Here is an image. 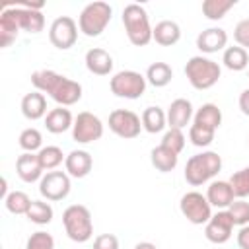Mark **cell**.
<instances>
[{"mask_svg": "<svg viewBox=\"0 0 249 249\" xmlns=\"http://www.w3.org/2000/svg\"><path fill=\"white\" fill-rule=\"evenodd\" d=\"M142 128L150 134H156V132H161L165 126H167V117H165V111L158 105H150L142 111Z\"/></svg>", "mask_w": 249, "mask_h": 249, "instance_id": "obj_26", "label": "cell"}, {"mask_svg": "<svg viewBox=\"0 0 249 249\" xmlns=\"http://www.w3.org/2000/svg\"><path fill=\"white\" fill-rule=\"evenodd\" d=\"M146 76L134 70H121L109 80L111 93L123 99H138L146 91Z\"/></svg>", "mask_w": 249, "mask_h": 249, "instance_id": "obj_8", "label": "cell"}, {"mask_svg": "<svg viewBox=\"0 0 249 249\" xmlns=\"http://www.w3.org/2000/svg\"><path fill=\"white\" fill-rule=\"evenodd\" d=\"M185 76L195 89H210L222 76V68L208 56H191L185 64Z\"/></svg>", "mask_w": 249, "mask_h": 249, "instance_id": "obj_5", "label": "cell"}, {"mask_svg": "<svg viewBox=\"0 0 249 249\" xmlns=\"http://www.w3.org/2000/svg\"><path fill=\"white\" fill-rule=\"evenodd\" d=\"M181 39V27L173 19H161L156 23L152 31V41H156L161 47H173Z\"/></svg>", "mask_w": 249, "mask_h": 249, "instance_id": "obj_22", "label": "cell"}, {"mask_svg": "<svg viewBox=\"0 0 249 249\" xmlns=\"http://www.w3.org/2000/svg\"><path fill=\"white\" fill-rule=\"evenodd\" d=\"M134 249H158V247L154 243H150V241H140V243L134 245Z\"/></svg>", "mask_w": 249, "mask_h": 249, "instance_id": "obj_43", "label": "cell"}, {"mask_svg": "<svg viewBox=\"0 0 249 249\" xmlns=\"http://www.w3.org/2000/svg\"><path fill=\"white\" fill-rule=\"evenodd\" d=\"M93 249H119V239L115 233H101L93 239Z\"/></svg>", "mask_w": 249, "mask_h": 249, "instance_id": "obj_40", "label": "cell"}, {"mask_svg": "<svg viewBox=\"0 0 249 249\" xmlns=\"http://www.w3.org/2000/svg\"><path fill=\"white\" fill-rule=\"evenodd\" d=\"M84 62H86V68L91 74H95V76H107V74H111L113 72V64H115L113 62V56L105 49H99V47L89 49L86 53Z\"/></svg>", "mask_w": 249, "mask_h": 249, "instance_id": "obj_19", "label": "cell"}, {"mask_svg": "<svg viewBox=\"0 0 249 249\" xmlns=\"http://www.w3.org/2000/svg\"><path fill=\"white\" fill-rule=\"evenodd\" d=\"M70 175L66 171H47L39 181V193L47 200H62L70 193Z\"/></svg>", "mask_w": 249, "mask_h": 249, "instance_id": "obj_13", "label": "cell"}, {"mask_svg": "<svg viewBox=\"0 0 249 249\" xmlns=\"http://www.w3.org/2000/svg\"><path fill=\"white\" fill-rule=\"evenodd\" d=\"M62 224H64L66 235L76 243H86L93 235L91 212L84 204H70L62 212Z\"/></svg>", "mask_w": 249, "mask_h": 249, "instance_id": "obj_6", "label": "cell"}, {"mask_svg": "<svg viewBox=\"0 0 249 249\" xmlns=\"http://www.w3.org/2000/svg\"><path fill=\"white\" fill-rule=\"evenodd\" d=\"M113 8L107 2H89L78 16V29L86 37H99L109 25Z\"/></svg>", "mask_w": 249, "mask_h": 249, "instance_id": "obj_7", "label": "cell"}, {"mask_svg": "<svg viewBox=\"0 0 249 249\" xmlns=\"http://www.w3.org/2000/svg\"><path fill=\"white\" fill-rule=\"evenodd\" d=\"M228 212H230V216H231V220H233L235 226H241V228L243 226H249V202L247 200H243V198L233 200L230 204Z\"/></svg>", "mask_w": 249, "mask_h": 249, "instance_id": "obj_36", "label": "cell"}, {"mask_svg": "<svg viewBox=\"0 0 249 249\" xmlns=\"http://www.w3.org/2000/svg\"><path fill=\"white\" fill-rule=\"evenodd\" d=\"M31 84L37 91L49 93L60 107H70L82 99V86L54 70H35L31 74Z\"/></svg>", "mask_w": 249, "mask_h": 249, "instance_id": "obj_2", "label": "cell"}, {"mask_svg": "<svg viewBox=\"0 0 249 249\" xmlns=\"http://www.w3.org/2000/svg\"><path fill=\"white\" fill-rule=\"evenodd\" d=\"M226 45H228V33L222 27H208L196 35V49L204 54L218 53L226 49Z\"/></svg>", "mask_w": 249, "mask_h": 249, "instance_id": "obj_16", "label": "cell"}, {"mask_svg": "<svg viewBox=\"0 0 249 249\" xmlns=\"http://www.w3.org/2000/svg\"><path fill=\"white\" fill-rule=\"evenodd\" d=\"M123 25L128 41L134 47H146L152 41L154 27L150 25L148 12L140 4H128L123 10Z\"/></svg>", "mask_w": 249, "mask_h": 249, "instance_id": "obj_4", "label": "cell"}, {"mask_svg": "<svg viewBox=\"0 0 249 249\" xmlns=\"http://www.w3.org/2000/svg\"><path fill=\"white\" fill-rule=\"evenodd\" d=\"M160 144L169 148V150H173L175 154H181L183 148H185V134L179 128H169V130H165V134H163Z\"/></svg>", "mask_w": 249, "mask_h": 249, "instance_id": "obj_37", "label": "cell"}, {"mask_svg": "<svg viewBox=\"0 0 249 249\" xmlns=\"http://www.w3.org/2000/svg\"><path fill=\"white\" fill-rule=\"evenodd\" d=\"M233 220L230 216L228 210H220L216 214H212V218L206 222L204 226V235L210 243H216V245H222L226 243L230 237H231V231H233Z\"/></svg>", "mask_w": 249, "mask_h": 249, "instance_id": "obj_14", "label": "cell"}, {"mask_svg": "<svg viewBox=\"0 0 249 249\" xmlns=\"http://www.w3.org/2000/svg\"><path fill=\"white\" fill-rule=\"evenodd\" d=\"M173 78V68L167 62H152L146 70V82L154 88H165Z\"/></svg>", "mask_w": 249, "mask_h": 249, "instance_id": "obj_28", "label": "cell"}, {"mask_svg": "<svg viewBox=\"0 0 249 249\" xmlns=\"http://www.w3.org/2000/svg\"><path fill=\"white\" fill-rule=\"evenodd\" d=\"M222 62L228 70L231 72H241L249 66V53L241 47H226L224 54H222Z\"/></svg>", "mask_w": 249, "mask_h": 249, "instance_id": "obj_27", "label": "cell"}, {"mask_svg": "<svg viewBox=\"0 0 249 249\" xmlns=\"http://www.w3.org/2000/svg\"><path fill=\"white\" fill-rule=\"evenodd\" d=\"M206 198L210 206L224 210V208H230V204L235 200V195L230 181H212L206 189Z\"/></svg>", "mask_w": 249, "mask_h": 249, "instance_id": "obj_20", "label": "cell"}, {"mask_svg": "<svg viewBox=\"0 0 249 249\" xmlns=\"http://www.w3.org/2000/svg\"><path fill=\"white\" fill-rule=\"evenodd\" d=\"M25 249H54V239L51 233L39 230V231H33L25 243Z\"/></svg>", "mask_w": 249, "mask_h": 249, "instance_id": "obj_38", "label": "cell"}, {"mask_svg": "<svg viewBox=\"0 0 249 249\" xmlns=\"http://www.w3.org/2000/svg\"><path fill=\"white\" fill-rule=\"evenodd\" d=\"M233 39H235L237 47H241L245 51L249 49V18H245V19H241V21L235 23V27H233Z\"/></svg>", "mask_w": 249, "mask_h": 249, "instance_id": "obj_39", "label": "cell"}, {"mask_svg": "<svg viewBox=\"0 0 249 249\" xmlns=\"http://www.w3.org/2000/svg\"><path fill=\"white\" fill-rule=\"evenodd\" d=\"M72 124H74V117H72L70 109L60 107V105L51 109L45 117V128L53 134H62L68 128H72Z\"/></svg>", "mask_w": 249, "mask_h": 249, "instance_id": "obj_23", "label": "cell"}, {"mask_svg": "<svg viewBox=\"0 0 249 249\" xmlns=\"http://www.w3.org/2000/svg\"><path fill=\"white\" fill-rule=\"evenodd\" d=\"M64 167L70 177L84 179L86 175H89V171L93 167V158L86 150H72L64 160Z\"/></svg>", "mask_w": 249, "mask_h": 249, "instance_id": "obj_18", "label": "cell"}, {"mask_svg": "<svg viewBox=\"0 0 249 249\" xmlns=\"http://www.w3.org/2000/svg\"><path fill=\"white\" fill-rule=\"evenodd\" d=\"M43 165L39 161V156L33 152H23L16 160V173L23 183H35L43 177Z\"/></svg>", "mask_w": 249, "mask_h": 249, "instance_id": "obj_15", "label": "cell"}, {"mask_svg": "<svg viewBox=\"0 0 249 249\" xmlns=\"http://www.w3.org/2000/svg\"><path fill=\"white\" fill-rule=\"evenodd\" d=\"M43 27L45 16L41 10L27 8L21 2L16 6H6L0 14V47H10L18 39L19 29L27 33H41Z\"/></svg>", "mask_w": 249, "mask_h": 249, "instance_id": "obj_1", "label": "cell"}, {"mask_svg": "<svg viewBox=\"0 0 249 249\" xmlns=\"http://www.w3.org/2000/svg\"><path fill=\"white\" fill-rule=\"evenodd\" d=\"M37 156H39V161L45 171H54L66 160V156L62 154V150L58 146H43L37 152Z\"/></svg>", "mask_w": 249, "mask_h": 249, "instance_id": "obj_31", "label": "cell"}, {"mask_svg": "<svg viewBox=\"0 0 249 249\" xmlns=\"http://www.w3.org/2000/svg\"><path fill=\"white\" fill-rule=\"evenodd\" d=\"M237 103H239L241 113L249 117V88H247V89H243V91L239 93V101H237Z\"/></svg>", "mask_w": 249, "mask_h": 249, "instance_id": "obj_42", "label": "cell"}, {"mask_svg": "<svg viewBox=\"0 0 249 249\" xmlns=\"http://www.w3.org/2000/svg\"><path fill=\"white\" fill-rule=\"evenodd\" d=\"M31 202H33V200H31L23 191H12V193L4 198V206H6V210L12 212V214H27Z\"/></svg>", "mask_w": 249, "mask_h": 249, "instance_id": "obj_32", "label": "cell"}, {"mask_svg": "<svg viewBox=\"0 0 249 249\" xmlns=\"http://www.w3.org/2000/svg\"><path fill=\"white\" fill-rule=\"evenodd\" d=\"M179 210L181 214L195 226H206V222L212 218V206L206 198V195L198 191H189L181 196L179 200Z\"/></svg>", "mask_w": 249, "mask_h": 249, "instance_id": "obj_9", "label": "cell"}, {"mask_svg": "<svg viewBox=\"0 0 249 249\" xmlns=\"http://www.w3.org/2000/svg\"><path fill=\"white\" fill-rule=\"evenodd\" d=\"M150 161H152V165L158 169V171H161V173H169V171H173L175 167H177V163H179V154H175L173 150H169V148H165V146H156L152 152H150Z\"/></svg>", "mask_w": 249, "mask_h": 249, "instance_id": "obj_24", "label": "cell"}, {"mask_svg": "<svg viewBox=\"0 0 249 249\" xmlns=\"http://www.w3.org/2000/svg\"><path fill=\"white\" fill-rule=\"evenodd\" d=\"M237 245L239 249H249V226H243L237 233Z\"/></svg>", "mask_w": 249, "mask_h": 249, "instance_id": "obj_41", "label": "cell"}, {"mask_svg": "<svg viewBox=\"0 0 249 249\" xmlns=\"http://www.w3.org/2000/svg\"><path fill=\"white\" fill-rule=\"evenodd\" d=\"M165 117H167V126L169 128L183 130L191 123V119L195 117L193 115V103L189 99H185V97H177V99H173L169 103Z\"/></svg>", "mask_w": 249, "mask_h": 249, "instance_id": "obj_17", "label": "cell"}, {"mask_svg": "<svg viewBox=\"0 0 249 249\" xmlns=\"http://www.w3.org/2000/svg\"><path fill=\"white\" fill-rule=\"evenodd\" d=\"M214 134H216V130L204 128V126L195 124V123L189 126V140H191L196 148H206V146H210L212 140H214Z\"/></svg>", "mask_w": 249, "mask_h": 249, "instance_id": "obj_34", "label": "cell"}, {"mask_svg": "<svg viewBox=\"0 0 249 249\" xmlns=\"http://www.w3.org/2000/svg\"><path fill=\"white\" fill-rule=\"evenodd\" d=\"M235 4H237V0H204V2H202V14H204L206 19L218 21V19H222Z\"/></svg>", "mask_w": 249, "mask_h": 249, "instance_id": "obj_29", "label": "cell"}, {"mask_svg": "<svg viewBox=\"0 0 249 249\" xmlns=\"http://www.w3.org/2000/svg\"><path fill=\"white\" fill-rule=\"evenodd\" d=\"M222 169V158L218 152L206 150L200 154H195L187 160L185 165V181L193 187L204 185L212 177H216Z\"/></svg>", "mask_w": 249, "mask_h": 249, "instance_id": "obj_3", "label": "cell"}, {"mask_svg": "<svg viewBox=\"0 0 249 249\" xmlns=\"http://www.w3.org/2000/svg\"><path fill=\"white\" fill-rule=\"evenodd\" d=\"M76 39H78V23L70 16H60L51 23L49 41L53 43V47L60 51H68L70 47L76 45Z\"/></svg>", "mask_w": 249, "mask_h": 249, "instance_id": "obj_12", "label": "cell"}, {"mask_svg": "<svg viewBox=\"0 0 249 249\" xmlns=\"http://www.w3.org/2000/svg\"><path fill=\"white\" fill-rule=\"evenodd\" d=\"M25 216H27L29 222H33L37 226H45V224H51V220L54 216V210L47 200H33Z\"/></svg>", "mask_w": 249, "mask_h": 249, "instance_id": "obj_30", "label": "cell"}, {"mask_svg": "<svg viewBox=\"0 0 249 249\" xmlns=\"http://www.w3.org/2000/svg\"><path fill=\"white\" fill-rule=\"evenodd\" d=\"M19 148L23 150V152H33V154H37L41 148H43V136H41V132L37 130V128H25V130H21L19 132Z\"/></svg>", "mask_w": 249, "mask_h": 249, "instance_id": "obj_33", "label": "cell"}, {"mask_svg": "<svg viewBox=\"0 0 249 249\" xmlns=\"http://www.w3.org/2000/svg\"><path fill=\"white\" fill-rule=\"evenodd\" d=\"M230 185L233 189L235 198H245L249 196V167H243L239 171H235L230 177Z\"/></svg>", "mask_w": 249, "mask_h": 249, "instance_id": "obj_35", "label": "cell"}, {"mask_svg": "<svg viewBox=\"0 0 249 249\" xmlns=\"http://www.w3.org/2000/svg\"><path fill=\"white\" fill-rule=\"evenodd\" d=\"M193 123L195 124H200L204 128H210V130H216L220 128L222 124V111L218 105L214 103H204L196 109L195 117H193Z\"/></svg>", "mask_w": 249, "mask_h": 249, "instance_id": "obj_25", "label": "cell"}, {"mask_svg": "<svg viewBox=\"0 0 249 249\" xmlns=\"http://www.w3.org/2000/svg\"><path fill=\"white\" fill-rule=\"evenodd\" d=\"M103 136V123L97 115L89 111H82L74 117L72 124V140L78 144H89Z\"/></svg>", "mask_w": 249, "mask_h": 249, "instance_id": "obj_11", "label": "cell"}, {"mask_svg": "<svg viewBox=\"0 0 249 249\" xmlns=\"http://www.w3.org/2000/svg\"><path fill=\"white\" fill-rule=\"evenodd\" d=\"M21 113L25 119L29 121H39L43 117H47V97L41 91H29L21 97Z\"/></svg>", "mask_w": 249, "mask_h": 249, "instance_id": "obj_21", "label": "cell"}, {"mask_svg": "<svg viewBox=\"0 0 249 249\" xmlns=\"http://www.w3.org/2000/svg\"><path fill=\"white\" fill-rule=\"evenodd\" d=\"M109 130L113 134H117L119 138H124V140H132L140 134L142 130V119L130 111V109H115L109 113Z\"/></svg>", "mask_w": 249, "mask_h": 249, "instance_id": "obj_10", "label": "cell"}]
</instances>
